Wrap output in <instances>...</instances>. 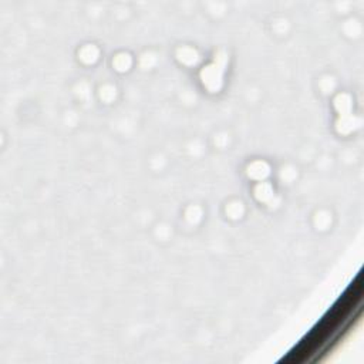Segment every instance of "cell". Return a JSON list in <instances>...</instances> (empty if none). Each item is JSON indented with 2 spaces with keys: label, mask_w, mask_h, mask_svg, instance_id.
Returning a JSON list of instances; mask_svg holds the SVG:
<instances>
[{
  "label": "cell",
  "mask_w": 364,
  "mask_h": 364,
  "mask_svg": "<svg viewBox=\"0 0 364 364\" xmlns=\"http://www.w3.org/2000/svg\"><path fill=\"white\" fill-rule=\"evenodd\" d=\"M360 294H361V284H360V280H357L333 306V309L327 313V316L323 317V320L313 328V331L304 340H301V343L290 353V355L286 360L291 363H299L307 358L317 347H320L328 338V336L334 330H337L341 321L348 316L351 307L360 299Z\"/></svg>",
  "instance_id": "obj_1"
}]
</instances>
